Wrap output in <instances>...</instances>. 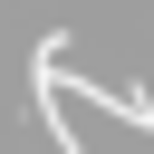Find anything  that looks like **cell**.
<instances>
[{"label": "cell", "mask_w": 154, "mask_h": 154, "mask_svg": "<svg viewBox=\"0 0 154 154\" xmlns=\"http://www.w3.org/2000/svg\"><path fill=\"white\" fill-rule=\"evenodd\" d=\"M77 106H106V116H125L135 135H154V96H135V87H87V77H77Z\"/></svg>", "instance_id": "cell-1"}]
</instances>
